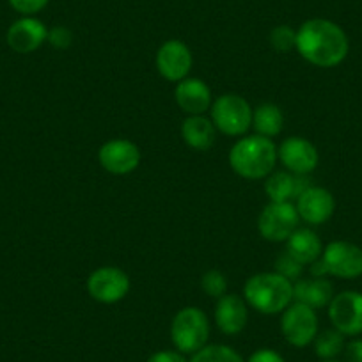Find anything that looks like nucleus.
I'll return each mask as SVG.
<instances>
[{"label":"nucleus","mask_w":362,"mask_h":362,"mask_svg":"<svg viewBox=\"0 0 362 362\" xmlns=\"http://www.w3.org/2000/svg\"><path fill=\"white\" fill-rule=\"evenodd\" d=\"M322 362H341V361H336V358H327V361H322Z\"/></svg>","instance_id":"473e14b6"},{"label":"nucleus","mask_w":362,"mask_h":362,"mask_svg":"<svg viewBox=\"0 0 362 362\" xmlns=\"http://www.w3.org/2000/svg\"><path fill=\"white\" fill-rule=\"evenodd\" d=\"M298 54L318 68H334L346 59L350 41L337 23L325 18H311L297 30Z\"/></svg>","instance_id":"f257e3e1"},{"label":"nucleus","mask_w":362,"mask_h":362,"mask_svg":"<svg viewBox=\"0 0 362 362\" xmlns=\"http://www.w3.org/2000/svg\"><path fill=\"white\" fill-rule=\"evenodd\" d=\"M190 48L180 40H169L156 52V69L167 82H181L192 69Z\"/></svg>","instance_id":"9b49d317"},{"label":"nucleus","mask_w":362,"mask_h":362,"mask_svg":"<svg viewBox=\"0 0 362 362\" xmlns=\"http://www.w3.org/2000/svg\"><path fill=\"white\" fill-rule=\"evenodd\" d=\"M249 322V308L242 297L226 293L215 305V323L226 336H236L242 332Z\"/></svg>","instance_id":"f3484780"},{"label":"nucleus","mask_w":362,"mask_h":362,"mask_svg":"<svg viewBox=\"0 0 362 362\" xmlns=\"http://www.w3.org/2000/svg\"><path fill=\"white\" fill-rule=\"evenodd\" d=\"M211 123L215 124L221 134L229 135V137H240L247 134L252 127V112L249 102L243 96L229 95L218 96L211 103Z\"/></svg>","instance_id":"423d86ee"},{"label":"nucleus","mask_w":362,"mask_h":362,"mask_svg":"<svg viewBox=\"0 0 362 362\" xmlns=\"http://www.w3.org/2000/svg\"><path fill=\"white\" fill-rule=\"evenodd\" d=\"M243 297L261 315H279L293 302V283L277 272H263L247 279Z\"/></svg>","instance_id":"7ed1b4c3"},{"label":"nucleus","mask_w":362,"mask_h":362,"mask_svg":"<svg viewBox=\"0 0 362 362\" xmlns=\"http://www.w3.org/2000/svg\"><path fill=\"white\" fill-rule=\"evenodd\" d=\"M286 250L305 267L320 259L323 252V245L320 236L309 228H298L290 238L286 240Z\"/></svg>","instance_id":"aec40b11"},{"label":"nucleus","mask_w":362,"mask_h":362,"mask_svg":"<svg viewBox=\"0 0 362 362\" xmlns=\"http://www.w3.org/2000/svg\"><path fill=\"white\" fill-rule=\"evenodd\" d=\"M270 45L274 50L281 54H288L297 47V30L290 25H277L270 33Z\"/></svg>","instance_id":"393cba45"},{"label":"nucleus","mask_w":362,"mask_h":362,"mask_svg":"<svg viewBox=\"0 0 362 362\" xmlns=\"http://www.w3.org/2000/svg\"><path fill=\"white\" fill-rule=\"evenodd\" d=\"M201 288L208 297L221 298L224 297L226 290H228V281H226V276L222 272L208 270L201 279Z\"/></svg>","instance_id":"a878e982"},{"label":"nucleus","mask_w":362,"mask_h":362,"mask_svg":"<svg viewBox=\"0 0 362 362\" xmlns=\"http://www.w3.org/2000/svg\"><path fill=\"white\" fill-rule=\"evenodd\" d=\"M47 41L52 45V47L59 48V50H64V48H68L73 41L71 30H69L68 27H61V25L54 27L52 30H48Z\"/></svg>","instance_id":"c85d7f7f"},{"label":"nucleus","mask_w":362,"mask_h":362,"mask_svg":"<svg viewBox=\"0 0 362 362\" xmlns=\"http://www.w3.org/2000/svg\"><path fill=\"white\" fill-rule=\"evenodd\" d=\"M302 270H304V264L298 263L293 256H291L288 250H284L283 254H279L276 259V272L281 274L283 277L290 279L291 283L293 281H298L302 276Z\"/></svg>","instance_id":"bb28decb"},{"label":"nucleus","mask_w":362,"mask_h":362,"mask_svg":"<svg viewBox=\"0 0 362 362\" xmlns=\"http://www.w3.org/2000/svg\"><path fill=\"white\" fill-rule=\"evenodd\" d=\"M189 362H245L235 348L228 344H206L189 358Z\"/></svg>","instance_id":"b1692460"},{"label":"nucleus","mask_w":362,"mask_h":362,"mask_svg":"<svg viewBox=\"0 0 362 362\" xmlns=\"http://www.w3.org/2000/svg\"><path fill=\"white\" fill-rule=\"evenodd\" d=\"M277 158L290 173L305 174V176L313 173L320 162L318 149L304 137H288L286 141L281 142L277 148Z\"/></svg>","instance_id":"ddd939ff"},{"label":"nucleus","mask_w":362,"mask_h":362,"mask_svg":"<svg viewBox=\"0 0 362 362\" xmlns=\"http://www.w3.org/2000/svg\"><path fill=\"white\" fill-rule=\"evenodd\" d=\"M215 134L217 128L204 116H189L181 124V137L196 151H208L215 144Z\"/></svg>","instance_id":"412c9836"},{"label":"nucleus","mask_w":362,"mask_h":362,"mask_svg":"<svg viewBox=\"0 0 362 362\" xmlns=\"http://www.w3.org/2000/svg\"><path fill=\"white\" fill-rule=\"evenodd\" d=\"M346 362H362V339H354L344 346Z\"/></svg>","instance_id":"2f4dec72"},{"label":"nucleus","mask_w":362,"mask_h":362,"mask_svg":"<svg viewBox=\"0 0 362 362\" xmlns=\"http://www.w3.org/2000/svg\"><path fill=\"white\" fill-rule=\"evenodd\" d=\"M295 206H297L298 217L302 221L313 226H320L334 215L336 201H334V196L327 189L311 185L297 197Z\"/></svg>","instance_id":"2eb2a0df"},{"label":"nucleus","mask_w":362,"mask_h":362,"mask_svg":"<svg viewBox=\"0 0 362 362\" xmlns=\"http://www.w3.org/2000/svg\"><path fill=\"white\" fill-rule=\"evenodd\" d=\"M297 206L293 203H270L257 217V231L268 242H286L298 229Z\"/></svg>","instance_id":"6e6552de"},{"label":"nucleus","mask_w":362,"mask_h":362,"mask_svg":"<svg viewBox=\"0 0 362 362\" xmlns=\"http://www.w3.org/2000/svg\"><path fill=\"white\" fill-rule=\"evenodd\" d=\"M329 318L334 329L343 336H361L362 334V293L343 291L334 295L329 304Z\"/></svg>","instance_id":"9d476101"},{"label":"nucleus","mask_w":362,"mask_h":362,"mask_svg":"<svg viewBox=\"0 0 362 362\" xmlns=\"http://www.w3.org/2000/svg\"><path fill=\"white\" fill-rule=\"evenodd\" d=\"M245 362H286L279 351L272 350V348H259L254 351Z\"/></svg>","instance_id":"c756f323"},{"label":"nucleus","mask_w":362,"mask_h":362,"mask_svg":"<svg viewBox=\"0 0 362 362\" xmlns=\"http://www.w3.org/2000/svg\"><path fill=\"white\" fill-rule=\"evenodd\" d=\"M174 100L189 116H204L211 109V89L201 78H183L176 83Z\"/></svg>","instance_id":"dca6fc26"},{"label":"nucleus","mask_w":362,"mask_h":362,"mask_svg":"<svg viewBox=\"0 0 362 362\" xmlns=\"http://www.w3.org/2000/svg\"><path fill=\"white\" fill-rule=\"evenodd\" d=\"M313 277L334 276L339 279H355L362 276V249L350 242H330L320 259L311 264Z\"/></svg>","instance_id":"39448f33"},{"label":"nucleus","mask_w":362,"mask_h":362,"mask_svg":"<svg viewBox=\"0 0 362 362\" xmlns=\"http://www.w3.org/2000/svg\"><path fill=\"white\" fill-rule=\"evenodd\" d=\"M284 124L283 112L277 105L274 103H263L252 112V127L257 135L261 137H276L281 134Z\"/></svg>","instance_id":"4be33fe9"},{"label":"nucleus","mask_w":362,"mask_h":362,"mask_svg":"<svg viewBox=\"0 0 362 362\" xmlns=\"http://www.w3.org/2000/svg\"><path fill=\"white\" fill-rule=\"evenodd\" d=\"M98 160L103 169L116 176L134 173L141 163V149L128 139H112L100 148Z\"/></svg>","instance_id":"f8f14e48"},{"label":"nucleus","mask_w":362,"mask_h":362,"mask_svg":"<svg viewBox=\"0 0 362 362\" xmlns=\"http://www.w3.org/2000/svg\"><path fill=\"white\" fill-rule=\"evenodd\" d=\"M50 0H9V4L15 11H18L23 16H33L36 13L43 11Z\"/></svg>","instance_id":"cd10ccee"},{"label":"nucleus","mask_w":362,"mask_h":362,"mask_svg":"<svg viewBox=\"0 0 362 362\" xmlns=\"http://www.w3.org/2000/svg\"><path fill=\"white\" fill-rule=\"evenodd\" d=\"M210 339V320L199 308H183L170 322V341L183 355H194Z\"/></svg>","instance_id":"20e7f679"},{"label":"nucleus","mask_w":362,"mask_h":362,"mask_svg":"<svg viewBox=\"0 0 362 362\" xmlns=\"http://www.w3.org/2000/svg\"><path fill=\"white\" fill-rule=\"evenodd\" d=\"M146 362H189V358L177 350H160L149 355Z\"/></svg>","instance_id":"7c9ffc66"},{"label":"nucleus","mask_w":362,"mask_h":362,"mask_svg":"<svg viewBox=\"0 0 362 362\" xmlns=\"http://www.w3.org/2000/svg\"><path fill=\"white\" fill-rule=\"evenodd\" d=\"M87 291L96 302L116 304L130 291V277L117 267H102L89 276Z\"/></svg>","instance_id":"1a4fd4ad"},{"label":"nucleus","mask_w":362,"mask_h":362,"mask_svg":"<svg viewBox=\"0 0 362 362\" xmlns=\"http://www.w3.org/2000/svg\"><path fill=\"white\" fill-rule=\"evenodd\" d=\"M48 40V29L34 16L16 20L6 34L9 48L16 54H33Z\"/></svg>","instance_id":"4468645a"},{"label":"nucleus","mask_w":362,"mask_h":362,"mask_svg":"<svg viewBox=\"0 0 362 362\" xmlns=\"http://www.w3.org/2000/svg\"><path fill=\"white\" fill-rule=\"evenodd\" d=\"M315 354L318 355L322 361H327V358H336L337 355L344 351V336L336 329H329L320 332L318 336L315 337Z\"/></svg>","instance_id":"5701e85b"},{"label":"nucleus","mask_w":362,"mask_h":362,"mask_svg":"<svg viewBox=\"0 0 362 362\" xmlns=\"http://www.w3.org/2000/svg\"><path fill=\"white\" fill-rule=\"evenodd\" d=\"M281 332L288 344L295 348H305L318 336V316L309 305L291 302L281 316Z\"/></svg>","instance_id":"0eeeda50"},{"label":"nucleus","mask_w":362,"mask_h":362,"mask_svg":"<svg viewBox=\"0 0 362 362\" xmlns=\"http://www.w3.org/2000/svg\"><path fill=\"white\" fill-rule=\"evenodd\" d=\"M334 298V288L325 277L298 279L293 284V300L309 305L316 311L330 304Z\"/></svg>","instance_id":"6ab92c4d"},{"label":"nucleus","mask_w":362,"mask_h":362,"mask_svg":"<svg viewBox=\"0 0 362 362\" xmlns=\"http://www.w3.org/2000/svg\"><path fill=\"white\" fill-rule=\"evenodd\" d=\"M277 160V146L272 139L257 134L240 139L229 151V165L245 180L268 177L276 169Z\"/></svg>","instance_id":"f03ea898"},{"label":"nucleus","mask_w":362,"mask_h":362,"mask_svg":"<svg viewBox=\"0 0 362 362\" xmlns=\"http://www.w3.org/2000/svg\"><path fill=\"white\" fill-rule=\"evenodd\" d=\"M309 187L311 181L305 174H293L290 170L270 174L264 181V192L270 197V203H293Z\"/></svg>","instance_id":"a211bd4d"}]
</instances>
